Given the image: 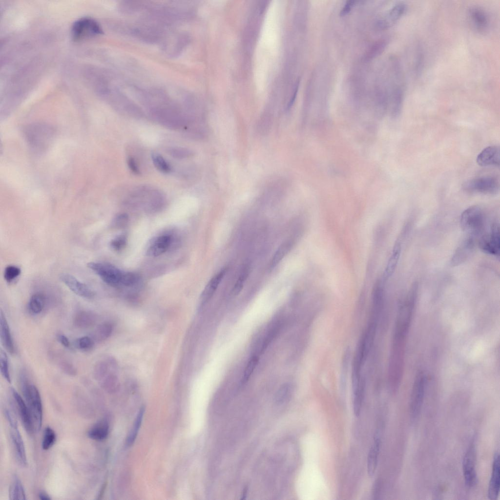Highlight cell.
Wrapping results in <instances>:
<instances>
[{
    "label": "cell",
    "mask_w": 500,
    "mask_h": 500,
    "mask_svg": "<svg viewBox=\"0 0 500 500\" xmlns=\"http://www.w3.org/2000/svg\"><path fill=\"white\" fill-rule=\"evenodd\" d=\"M414 303L415 298L410 296L400 307L396 318L388 365V380L393 390L398 388L403 376L406 345Z\"/></svg>",
    "instance_id": "cell-1"
},
{
    "label": "cell",
    "mask_w": 500,
    "mask_h": 500,
    "mask_svg": "<svg viewBox=\"0 0 500 500\" xmlns=\"http://www.w3.org/2000/svg\"><path fill=\"white\" fill-rule=\"evenodd\" d=\"M21 391L30 411L35 431L40 430L42 421V406L41 395L37 387L30 383L25 374L20 376Z\"/></svg>",
    "instance_id": "cell-2"
},
{
    "label": "cell",
    "mask_w": 500,
    "mask_h": 500,
    "mask_svg": "<svg viewBox=\"0 0 500 500\" xmlns=\"http://www.w3.org/2000/svg\"><path fill=\"white\" fill-rule=\"evenodd\" d=\"M485 213L478 206H471L461 213L460 226L470 236H479L488 227Z\"/></svg>",
    "instance_id": "cell-3"
},
{
    "label": "cell",
    "mask_w": 500,
    "mask_h": 500,
    "mask_svg": "<svg viewBox=\"0 0 500 500\" xmlns=\"http://www.w3.org/2000/svg\"><path fill=\"white\" fill-rule=\"evenodd\" d=\"M99 23L90 17H84L76 21L72 25L71 35L72 40L79 42L103 34Z\"/></svg>",
    "instance_id": "cell-4"
},
{
    "label": "cell",
    "mask_w": 500,
    "mask_h": 500,
    "mask_svg": "<svg viewBox=\"0 0 500 500\" xmlns=\"http://www.w3.org/2000/svg\"><path fill=\"white\" fill-rule=\"evenodd\" d=\"M478 245L479 249L484 253L499 256L500 239L498 223H493L486 228L479 236Z\"/></svg>",
    "instance_id": "cell-5"
},
{
    "label": "cell",
    "mask_w": 500,
    "mask_h": 500,
    "mask_svg": "<svg viewBox=\"0 0 500 500\" xmlns=\"http://www.w3.org/2000/svg\"><path fill=\"white\" fill-rule=\"evenodd\" d=\"M87 267L95 272L106 284L114 287L121 286L123 272L116 267L105 262H89Z\"/></svg>",
    "instance_id": "cell-6"
},
{
    "label": "cell",
    "mask_w": 500,
    "mask_h": 500,
    "mask_svg": "<svg viewBox=\"0 0 500 500\" xmlns=\"http://www.w3.org/2000/svg\"><path fill=\"white\" fill-rule=\"evenodd\" d=\"M462 188L468 192L493 195L499 192V183L494 177L485 176L465 182Z\"/></svg>",
    "instance_id": "cell-7"
},
{
    "label": "cell",
    "mask_w": 500,
    "mask_h": 500,
    "mask_svg": "<svg viewBox=\"0 0 500 500\" xmlns=\"http://www.w3.org/2000/svg\"><path fill=\"white\" fill-rule=\"evenodd\" d=\"M476 452L475 445L472 443L468 447L462 461V469L466 485L469 487L476 485L477 481L476 471Z\"/></svg>",
    "instance_id": "cell-8"
},
{
    "label": "cell",
    "mask_w": 500,
    "mask_h": 500,
    "mask_svg": "<svg viewBox=\"0 0 500 500\" xmlns=\"http://www.w3.org/2000/svg\"><path fill=\"white\" fill-rule=\"evenodd\" d=\"M425 385V376L422 373H419L415 380L410 400L411 414L416 418L420 412L422 405Z\"/></svg>",
    "instance_id": "cell-9"
},
{
    "label": "cell",
    "mask_w": 500,
    "mask_h": 500,
    "mask_svg": "<svg viewBox=\"0 0 500 500\" xmlns=\"http://www.w3.org/2000/svg\"><path fill=\"white\" fill-rule=\"evenodd\" d=\"M10 391L22 425L26 432L29 435H32L35 429L28 406L14 388L12 387Z\"/></svg>",
    "instance_id": "cell-10"
},
{
    "label": "cell",
    "mask_w": 500,
    "mask_h": 500,
    "mask_svg": "<svg viewBox=\"0 0 500 500\" xmlns=\"http://www.w3.org/2000/svg\"><path fill=\"white\" fill-rule=\"evenodd\" d=\"M61 281L74 293L81 297L90 299L94 297V292L86 284L82 283L75 277L67 273L60 276Z\"/></svg>",
    "instance_id": "cell-11"
},
{
    "label": "cell",
    "mask_w": 500,
    "mask_h": 500,
    "mask_svg": "<svg viewBox=\"0 0 500 500\" xmlns=\"http://www.w3.org/2000/svg\"><path fill=\"white\" fill-rule=\"evenodd\" d=\"M468 16L471 24L476 30L484 32L487 30L490 20L488 15L483 8L472 6L469 9Z\"/></svg>",
    "instance_id": "cell-12"
},
{
    "label": "cell",
    "mask_w": 500,
    "mask_h": 500,
    "mask_svg": "<svg viewBox=\"0 0 500 500\" xmlns=\"http://www.w3.org/2000/svg\"><path fill=\"white\" fill-rule=\"evenodd\" d=\"M407 7L405 3L399 2L394 5L377 21V26L381 29H387L395 24L405 14Z\"/></svg>",
    "instance_id": "cell-13"
},
{
    "label": "cell",
    "mask_w": 500,
    "mask_h": 500,
    "mask_svg": "<svg viewBox=\"0 0 500 500\" xmlns=\"http://www.w3.org/2000/svg\"><path fill=\"white\" fill-rule=\"evenodd\" d=\"M10 437L18 463L22 467L27 465L25 448L18 426L11 427Z\"/></svg>",
    "instance_id": "cell-14"
},
{
    "label": "cell",
    "mask_w": 500,
    "mask_h": 500,
    "mask_svg": "<svg viewBox=\"0 0 500 500\" xmlns=\"http://www.w3.org/2000/svg\"><path fill=\"white\" fill-rule=\"evenodd\" d=\"M475 237L469 236L457 248L451 260L453 266H458L465 261L472 254L475 246Z\"/></svg>",
    "instance_id": "cell-15"
},
{
    "label": "cell",
    "mask_w": 500,
    "mask_h": 500,
    "mask_svg": "<svg viewBox=\"0 0 500 500\" xmlns=\"http://www.w3.org/2000/svg\"><path fill=\"white\" fill-rule=\"evenodd\" d=\"M500 151L498 146H492L484 148L478 155L477 164L481 167L499 166Z\"/></svg>",
    "instance_id": "cell-16"
},
{
    "label": "cell",
    "mask_w": 500,
    "mask_h": 500,
    "mask_svg": "<svg viewBox=\"0 0 500 500\" xmlns=\"http://www.w3.org/2000/svg\"><path fill=\"white\" fill-rule=\"evenodd\" d=\"M499 455L497 453L494 458L492 472L490 480L488 497L490 500H496L499 496L500 484Z\"/></svg>",
    "instance_id": "cell-17"
},
{
    "label": "cell",
    "mask_w": 500,
    "mask_h": 500,
    "mask_svg": "<svg viewBox=\"0 0 500 500\" xmlns=\"http://www.w3.org/2000/svg\"><path fill=\"white\" fill-rule=\"evenodd\" d=\"M0 335L1 343L10 354L15 353V348L11 333L5 316L2 311L0 314Z\"/></svg>",
    "instance_id": "cell-18"
},
{
    "label": "cell",
    "mask_w": 500,
    "mask_h": 500,
    "mask_svg": "<svg viewBox=\"0 0 500 500\" xmlns=\"http://www.w3.org/2000/svg\"><path fill=\"white\" fill-rule=\"evenodd\" d=\"M170 243L171 238L169 235H163L158 236L150 243L146 253L149 256H158L168 249Z\"/></svg>",
    "instance_id": "cell-19"
},
{
    "label": "cell",
    "mask_w": 500,
    "mask_h": 500,
    "mask_svg": "<svg viewBox=\"0 0 500 500\" xmlns=\"http://www.w3.org/2000/svg\"><path fill=\"white\" fill-rule=\"evenodd\" d=\"M226 268L222 269L209 281L201 295L200 299L202 303L208 301L212 296L222 279L224 278L226 272Z\"/></svg>",
    "instance_id": "cell-20"
},
{
    "label": "cell",
    "mask_w": 500,
    "mask_h": 500,
    "mask_svg": "<svg viewBox=\"0 0 500 500\" xmlns=\"http://www.w3.org/2000/svg\"><path fill=\"white\" fill-rule=\"evenodd\" d=\"M97 319V315L94 312L88 311H81L75 314L73 323L77 328L85 329L94 325Z\"/></svg>",
    "instance_id": "cell-21"
},
{
    "label": "cell",
    "mask_w": 500,
    "mask_h": 500,
    "mask_svg": "<svg viewBox=\"0 0 500 500\" xmlns=\"http://www.w3.org/2000/svg\"><path fill=\"white\" fill-rule=\"evenodd\" d=\"M116 364L111 358L97 361L94 366L93 375L97 381H101L110 372H112Z\"/></svg>",
    "instance_id": "cell-22"
},
{
    "label": "cell",
    "mask_w": 500,
    "mask_h": 500,
    "mask_svg": "<svg viewBox=\"0 0 500 500\" xmlns=\"http://www.w3.org/2000/svg\"><path fill=\"white\" fill-rule=\"evenodd\" d=\"M380 439L375 438L374 445L370 449L367 458V473L369 477H372L376 471L378 458L380 447Z\"/></svg>",
    "instance_id": "cell-23"
},
{
    "label": "cell",
    "mask_w": 500,
    "mask_h": 500,
    "mask_svg": "<svg viewBox=\"0 0 500 500\" xmlns=\"http://www.w3.org/2000/svg\"><path fill=\"white\" fill-rule=\"evenodd\" d=\"M401 250V241L398 240L395 244L392 253L388 261L384 273L383 279L386 280L394 273L397 266Z\"/></svg>",
    "instance_id": "cell-24"
},
{
    "label": "cell",
    "mask_w": 500,
    "mask_h": 500,
    "mask_svg": "<svg viewBox=\"0 0 500 500\" xmlns=\"http://www.w3.org/2000/svg\"><path fill=\"white\" fill-rule=\"evenodd\" d=\"M109 426L106 420L103 419L95 423L88 431V437L95 440H102L106 438Z\"/></svg>",
    "instance_id": "cell-25"
},
{
    "label": "cell",
    "mask_w": 500,
    "mask_h": 500,
    "mask_svg": "<svg viewBox=\"0 0 500 500\" xmlns=\"http://www.w3.org/2000/svg\"><path fill=\"white\" fill-rule=\"evenodd\" d=\"M45 304V296L41 293H36L33 294L29 301L28 307L29 312L37 314L41 313L44 307Z\"/></svg>",
    "instance_id": "cell-26"
},
{
    "label": "cell",
    "mask_w": 500,
    "mask_h": 500,
    "mask_svg": "<svg viewBox=\"0 0 500 500\" xmlns=\"http://www.w3.org/2000/svg\"><path fill=\"white\" fill-rule=\"evenodd\" d=\"M10 500H25L26 495L20 479L15 476L10 485L9 490Z\"/></svg>",
    "instance_id": "cell-27"
},
{
    "label": "cell",
    "mask_w": 500,
    "mask_h": 500,
    "mask_svg": "<svg viewBox=\"0 0 500 500\" xmlns=\"http://www.w3.org/2000/svg\"><path fill=\"white\" fill-rule=\"evenodd\" d=\"M292 246V240H287L283 242L274 254L270 263L271 269L275 267L289 252Z\"/></svg>",
    "instance_id": "cell-28"
},
{
    "label": "cell",
    "mask_w": 500,
    "mask_h": 500,
    "mask_svg": "<svg viewBox=\"0 0 500 500\" xmlns=\"http://www.w3.org/2000/svg\"><path fill=\"white\" fill-rule=\"evenodd\" d=\"M113 330V325L109 322L99 324L94 333V339L97 342L104 341L111 335Z\"/></svg>",
    "instance_id": "cell-29"
},
{
    "label": "cell",
    "mask_w": 500,
    "mask_h": 500,
    "mask_svg": "<svg viewBox=\"0 0 500 500\" xmlns=\"http://www.w3.org/2000/svg\"><path fill=\"white\" fill-rule=\"evenodd\" d=\"M145 409L144 407H142L138 413V414L135 420L133 426L129 434L127 437L126 442L127 445H132L138 435V431L141 427L142 421L143 420V416L144 415Z\"/></svg>",
    "instance_id": "cell-30"
},
{
    "label": "cell",
    "mask_w": 500,
    "mask_h": 500,
    "mask_svg": "<svg viewBox=\"0 0 500 500\" xmlns=\"http://www.w3.org/2000/svg\"><path fill=\"white\" fill-rule=\"evenodd\" d=\"M292 392V386L288 383L282 385L275 396V401L277 404H282L290 398Z\"/></svg>",
    "instance_id": "cell-31"
},
{
    "label": "cell",
    "mask_w": 500,
    "mask_h": 500,
    "mask_svg": "<svg viewBox=\"0 0 500 500\" xmlns=\"http://www.w3.org/2000/svg\"><path fill=\"white\" fill-rule=\"evenodd\" d=\"M0 370L3 377L7 382L10 383L11 379L8 359L6 353L2 349L0 352Z\"/></svg>",
    "instance_id": "cell-32"
},
{
    "label": "cell",
    "mask_w": 500,
    "mask_h": 500,
    "mask_svg": "<svg viewBox=\"0 0 500 500\" xmlns=\"http://www.w3.org/2000/svg\"><path fill=\"white\" fill-rule=\"evenodd\" d=\"M56 440V435L55 431L50 427H46L44 431L42 443V448L44 450H48L54 445Z\"/></svg>",
    "instance_id": "cell-33"
},
{
    "label": "cell",
    "mask_w": 500,
    "mask_h": 500,
    "mask_svg": "<svg viewBox=\"0 0 500 500\" xmlns=\"http://www.w3.org/2000/svg\"><path fill=\"white\" fill-rule=\"evenodd\" d=\"M152 159L154 166L159 171L165 173L170 171V166L163 156L158 154H153Z\"/></svg>",
    "instance_id": "cell-34"
},
{
    "label": "cell",
    "mask_w": 500,
    "mask_h": 500,
    "mask_svg": "<svg viewBox=\"0 0 500 500\" xmlns=\"http://www.w3.org/2000/svg\"><path fill=\"white\" fill-rule=\"evenodd\" d=\"M249 273V269L247 267H244L242 270L239 276L236 280L232 289V294L234 295L238 294L243 289L245 281L248 278Z\"/></svg>",
    "instance_id": "cell-35"
},
{
    "label": "cell",
    "mask_w": 500,
    "mask_h": 500,
    "mask_svg": "<svg viewBox=\"0 0 500 500\" xmlns=\"http://www.w3.org/2000/svg\"><path fill=\"white\" fill-rule=\"evenodd\" d=\"M100 382L104 389L110 390L118 385V378L115 373L112 371L105 376Z\"/></svg>",
    "instance_id": "cell-36"
},
{
    "label": "cell",
    "mask_w": 500,
    "mask_h": 500,
    "mask_svg": "<svg viewBox=\"0 0 500 500\" xmlns=\"http://www.w3.org/2000/svg\"><path fill=\"white\" fill-rule=\"evenodd\" d=\"M94 345L93 339L88 336H83L78 338L76 341L77 348L83 351H89Z\"/></svg>",
    "instance_id": "cell-37"
},
{
    "label": "cell",
    "mask_w": 500,
    "mask_h": 500,
    "mask_svg": "<svg viewBox=\"0 0 500 500\" xmlns=\"http://www.w3.org/2000/svg\"><path fill=\"white\" fill-rule=\"evenodd\" d=\"M20 268L14 265L7 266L4 271V278L8 283L11 282L17 278L21 274Z\"/></svg>",
    "instance_id": "cell-38"
},
{
    "label": "cell",
    "mask_w": 500,
    "mask_h": 500,
    "mask_svg": "<svg viewBox=\"0 0 500 500\" xmlns=\"http://www.w3.org/2000/svg\"><path fill=\"white\" fill-rule=\"evenodd\" d=\"M258 358L256 356H253L249 361L244 372L243 382L245 383L249 380L258 363Z\"/></svg>",
    "instance_id": "cell-39"
},
{
    "label": "cell",
    "mask_w": 500,
    "mask_h": 500,
    "mask_svg": "<svg viewBox=\"0 0 500 500\" xmlns=\"http://www.w3.org/2000/svg\"><path fill=\"white\" fill-rule=\"evenodd\" d=\"M168 153L172 157L179 159H184L190 157L192 152L190 150L185 148L176 147L169 149Z\"/></svg>",
    "instance_id": "cell-40"
},
{
    "label": "cell",
    "mask_w": 500,
    "mask_h": 500,
    "mask_svg": "<svg viewBox=\"0 0 500 500\" xmlns=\"http://www.w3.org/2000/svg\"><path fill=\"white\" fill-rule=\"evenodd\" d=\"M126 244V236L125 235H120L111 240L110 246L113 250L120 251L125 246Z\"/></svg>",
    "instance_id": "cell-41"
},
{
    "label": "cell",
    "mask_w": 500,
    "mask_h": 500,
    "mask_svg": "<svg viewBox=\"0 0 500 500\" xmlns=\"http://www.w3.org/2000/svg\"><path fill=\"white\" fill-rule=\"evenodd\" d=\"M138 279L137 275L133 273L123 272L121 278V286H132L136 284Z\"/></svg>",
    "instance_id": "cell-42"
},
{
    "label": "cell",
    "mask_w": 500,
    "mask_h": 500,
    "mask_svg": "<svg viewBox=\"0 0 500 500\" xmlns=\"http://www.w3.org/2000/svg\"><path fill=\"white\" fill-rule=\"evenodd\" d=\"M60 369L64 374L70 376H75L77 374V370L71 362L66 360H62L59 363Z\"/></svg>",
    "instance_id": "cell-43"
},
{
    "label": "cell",
    "mask_w": 500,
    "mask_h": 500,
    "mask_svg": "<svg viewBox=\"0 0 500 500\" xmlns=\"http://www.w3.org/2000/svg\"><path fill=\"white\" fill-rule=\"evenodd\" d=\"M128 221V216L125 214H120L117 215L113 220L114 226L116 227H122L124 226Z\"/></svg>",
    "instance_id": "cell-44"
},
{
    "label": "cell",
    "mask_w": 500,
    "mask_h": 500,
    "mask_svg": "<svg viewBox=\"0 0 500 500\" xmlns=\"http://www.w3.org/2000/svg\"><path fill=\"white\" fill-rule=\"evenodd\" d=\"M356 2V1L355 0H354L347 1L340 12V16H344L348 14L355 4Z\"/></svg>",
    "instance_id": "cell-45"
},
{
    "label": "cell",
    "mask_w": 500,
    "mask_h": 500,
    "mask_svg": "<svg viewBox=\"0 0 500 500\" xmlns=\"http://www.w3.org/2000/svg\"><path fill=\"white\" fill-rule=\"evenodd\" d=\"M127 164L129 169L133 173L135 174H139L140 173L137 164L133 158L131 157H129L127 160Z\"/></svg>",
    "instance_id": "cell-46"
},
{
    "label": "cell",
    "mask_w": 500,
    "mask_h": 500,
    "mask_svg": "<svg viewBox=\"0 0 500 500\" xmlns=\"http://www.w3.org/2000/svg\"><path fill=\"white\" fill-rule=\"evenodd\" d=\"M57 339L59 342L64 347L68 348L70 346V341L68 338L63 334H58Z\"/></svg>",
    "instance_id": "cell-47"
},
{
    "label": "cell",
    "mask_w": 500,
    "mask_h": 500,
    "mask_svg": "<svg viewBox=\"0 0 500 500\" xmlns=\"http://www.w3.org/2000/svg\"><path fill=\"white\" fill-rule=\"evenodd\" d=\"M298 83H297V84H296V86L295 87V89H294V91L293 92L292 96V97L291 98V100H290V102H289V103L288 104V108H290L291 107V106L292 105V104H293V102H294V101L295 100V99L296 98V95H297V91H298Z\"/></svg>",
    "instance_id": "cell-48"
},
{
    "label": "cell",
    "mask_w": 500,
    "mask_h": 500,
    "mask_svg": "<svg viewBox=\"0 0 500 500\" xmlns=\"http://www.w3.org/2000/svg\"><path fill=\"white\" fill-rule=\"evenodd\" d=\"M39 498L42 500H49L51 498L49 496L44 492H41L39 495Z\"/></svg>",
    "instance_id": "cell-49"
},
{
    "label": "cell",
    "mask_w": 500,
    "mask_h": 500,
    "mask_svg": "<svg viewBox=\"0 0 500 500\" xmlns=\"http://www.w3.org/2000/svg\"><path fill=\"white\" fill-rule=\"evenodd\" d=\"M247 491V488H245L244 489V490H243L241 499H244L245 498V496H246Z\"/></svg>",
    "instance_id": "cell-50"
}]
</instances>
